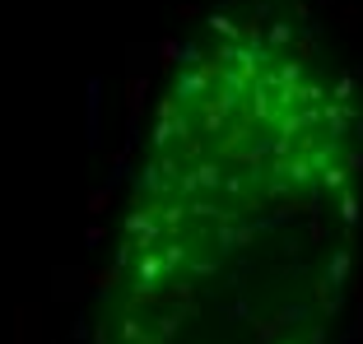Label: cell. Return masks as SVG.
<instances>
[{"label":"cell","mask_w":363,"mask_h":344,"mask_svg":"<svg viewBox=\"0 0 363 344\" xmlns=\"http://www.w3.org/2000/svg\"><path fill=\"white\" fill-rule=\"evenodd\" d=\"M312 172H317V163H312L308 154H294V159H270V177H289L298 191L312 182Z\"/></svg>","instance_id":"277c9868"},{"label":"cell","mask_w":363,"mask_h":344,"mask_svg":"<svg viewBox=\"0 0 363 344\" xmlns=\"http://www.w3.org/2000/svg\"><path fill=\"white\" fill-rule=\"evenodd\" d=\"M345 168H350V172H359V177H363V149H345Z\"/></svg>","instance_id":"4316f807"},{"label":"cell","mask_w":363,"mask_h":344,"mask_svg":"<svg viewBox=\"0 0 363 344\" xmlns=\"http://www.w3.org/2000/svg\"><path fill=\"white\" fill-rule=\"evenodd\" d=\"M154 61H159L163 70H177V61H182V38H159V42H154Z\"/></svg>","instance_id":"5bb4252c"},{"label":"cell","mask_w":363,"mask_h":344,"mask_svg":"<svg viewBox=\"0 0 363 344\" xmlns=\"http://www.w3.org/2000/svg\"><path fill=\"white\" fill-rule=\"evenodd\" d=\"M228 5H238V0H214V10H228Z\"/></svg>","instance_id":"f1b7e54d"},{"label":"cell","mask_w":363,"mask_h":344,"mask_svg":"<svg viewBox=\"0 0 363 344\" xmlns=\"http://www.w3.org/2000/svg\"><path fill=\"white\" fill-rule=\"evenodd\" d=\"M121 340L126 344H150V335H145V326H140L135 316H121Z\"/></svg>","instance_id":"d6986e66"},{"label":"cell","mask_w":363,"mask_h":344,"mask_svg":"<svg viewBox=\"0 0 363 344\" xmlns=\"http://www.w3.org/2000/svg\"><path fill=\"white\" fill-rule=\"evenodd\" d=\"M103 242H107V228H103V224L94 219V224L84 228V247H103Z\"/></svg>","instance_id":"484cf974"},{"label":"cell","mask_w":363,"mask_h":344,"mask_svg":"<svg viewBox=\"0 0 363 344\" xmlns=\"http://www.w3.org/2000/svg\"><path fill=\"white\" fill-rule=\"evenodd\" d=\"M321 280L331 284L335 293H345V280H350V247H335L331 251V260H326V275Z\"/></svg>","instance_id":"30bf717a"},{"label":"cell","mask_w":363,"mask_h":344,"mask_svg":"<svg viewBox=\"0 0 363 344\" xmlns=\"http://www.w3.org/2000/svg\"><path fill=\"white\" fill-rule=\"evenodd\" d=\"M107 210H112V186L103 182V186H94V191L84 195V214H89V219H103Z\"/></svg>","instance_id":"4fadbf2b"},{"label":"cell","mask_w":363,"mask_h":344,"mask_svg":"<svg viewBox=\"0 0 363 344\" xmlns=\"http://www.w3.org/2000/svg\"><path fill=\"white\" fill-rule=\"evenodd\" d=\"M294 42H298V23H289V19L266 23V47H270V52H279V47H294Z\"/></svg>","instance_id":"8fae6325"},{"label":"cell","mask_w":363,"mask_h":344,"mask_svg":"<svg viewBox=\"0 0 363 344\" xmlns=\"http://www.w3.org/2000/svg\"><path fill=\"white\" fill-rule=\"evenodd\" d=\"M145 103H150V75H145L140 65H130V75H126V117L140 121L145 117Z\"/></svg>","instance_id":"5b68a950"},{"label":"cell","mask_w":363,"mask_h":344,"mask_svg":"<svg viewBox=\"0 0 363 344\" xmlns=\"http://www.w3.org/2000/svg\"><path fill=\"white\" fill-rule=\"evenodd\" d=\"M196 177H201V191H205V195H219V191H224L228 168H224L219 159H201V163H196Z\"/></svg>","instance_id":"9c48e42d"},{"label":"cell","mask_w":363,"mask_h":344,"mask_svg":"<svg viewBox=\"0 0 363 344\" xmlns=\"http://www.w3.org/2000/svg\"><path fill=\"white\" fill-rule=\"evenodd\" d=\"M284 331L279 321H257V344H275V335Z\"/></svg>","instance_id":"d4e9b609"},{"label":"cell","mask_w":363,"mask_h":344,"mask_svg":"<svg viewBox=\"0 0 363 344\" xmlns=\"http://www.w3.org/2000/svg\"><path fill=\"white\" fill-rule=\"evenodd\" d=\"M294 47H298V61H317V23H303Z\"/></svg>","instance_id":"ac0fdd59"},{"label":"cell","mask_w":363,"mask_h":344,"mask_svg":"<svg viewBox=\"0 0 363 344\" xmlns=\"http://www.w3.org/2000/svg\"><path fill=\"white\" fill-rule=\"evenodd\" d=\"M275 321H279V326H303V321H308V307H303V302H294V307H284Z\"/></svg>","instance_id":"7402d4cb"},{"label":"cell","mask_w":363,"mask_h":344,"mask_svg":"<svg viewBox=\"0 0 363 344\" xmlns=\"http://www.w3.org/2000/svg\"><path fill=\"white\" fill-rule=\"evenodd\" d=\"M359 88H363V84H359V75H340V79H335V93H331V98H335V103H350Z\"/></svg>","instance_id":"ffe728a7"},{"label":"cell","mask_w":363,"mask_h":344,"mask_svg":"<svg viewBox=\"0 0 363 344\" xmlns=\"http://www.w3.org/2000/svg\"><path fill=\"white\" fill-rule=\"evenodd\" d=\"M163 265H168V280H172V275H177V265H191V251H186L177 237H172L168 247H163Z\"/></svg>","instance_id":"e0dca14e"},{"label":"cell","mask_w":363,"mask_h":344,"mask_svg":"<svg viewBox=\"0 0 363 344\" xmlns=\"http://www.w3.org/2000/svg\"><path fill=\"white\" fill-rule=\"evenodd\" d=\"M177 321H182L177 312H172V316H159V331H154V335H159V340H168V335L177 331Z\"/></svg>","instance_id":"83f0119b"},{"label":"cell","mask_w":363,"mask_h":344,"mask_svg":"<svg viewBox=\"0 0 363 344\" xmlns=\"http://www.w3.org/2000/svg\"><path fill=\"white\" fill-rule=\"evenodd\" d=\"M242 117H247V126H257V121H270V117H279V108H275V93H270V88H261V84H252V93L242 98Z\"/></svg>","instance_id":"8992f818"},{"label":"cell","mask_w":363,"mask_h":344,"mask_svg":"<svg viewBox=\"0 0 363 344\" xmlns=\"http://www.w3.org/2000/svg\"><path fill=\"white\" fill-rule=\"evenodd\" d=\"M196 191H201V177H196V168H186V172L177 177V200H191Z\"/></svg>","instance_id":"44dd1931"},{"label":"cell","mask_w":363,"mask_h":344,"mask_svg":"<svg viewBox=\"0 0 363 344\" xmlns=\"http://www.w3.org/2000/svg\"><path fill=\"white\" fill-rule=\"evenodd\" d=\"M321 191H350V168L345 163H331V168H321Z\"/></svg>","instance_id":"9a60e30c"},{"label":"cell","mask_w":363,"mask_h":344,"mask_svg":"<svg viewBox=\"0 0 363 344\" xmlns=\"http://www.w3.org/2000/svg\"><path fill=\"white\" fill-rule=\"evenodd\" d=\"M191 275L210 280V275H219V260H214V256H191Z\"/></svg>","instance_id":"603a6c76"},{"label":"cell","mask_w":363,"mask_h":344,"mask_svg":"<svg viewBox=\"0 0 363 344\" xmlns=\"http://www.w3.org/2000/svg\"><path fill=\"white\" fill-rule=\"evenodd\" d=\"M84 280H89V284H94V289L107 298V293H117V284H121V270H117V265H107V270H94V275H84Z\"/></svg>","instance_id":"2e32d148"},{"label":"cell","mask_w":363,"mask_h":344,"mask_svg":"<svg viewBox=\"0 0 363 344\" xmlns=\"http://www.w3.org/2000/svg\"><path fill=\"white\" fill-rule=\"evenodd\" d=\"M28 307H19V312H14V344H28Z\"/></svg>","instance_id":"cb8c5ba5"},{"label":"cell","mask_w":363,"mask_h":344,"mask_svg":"<svg viewBox=\"0 0 363 344\" xmlns=\"http://www.w3.org/2000/svg\"><path fill=\"white\" fill-rule=\"evenodd\" d=\"M201 28H205V33H214L219 42H242V33H247L242 23H233V19H228V10H205Z\"/></svg>","instance_id":"ba28073f"},{"label":"cell","mask_w":363,"mask_h":344,"mask_svg":"<svg viewBox=\"0 0 363 344\" xmlns=\"http://www.w3.org/2000/svg\"><path fill=\"white\" fill-rule=\"evenodd\" d=\"M317 5H331V0H317Z\"/></svg>","instance_id":"4dcf8cb0"},{"label":"cell","mask_w":363,"mask_h":344,"mask_svg":"<svg viewBox=\"0 0 363 344\" xmlns=\"http://www.w3.org/2000/svg\"><path fill=\"white\" fill-rule=\"evenodd\" d=\"M335 214H340V233H345V242L354 237V228H359V219H363V200H359V191H340L335 195Z\"/></svg>","instance_id":"52a82bcc"},{"label":"cell","mask_w":363,"mask_h":344,"mask_svg":"<svg viewBox=\"0 0 363 344\" xmlns=\"http://www.w3.org/2000/svg\"><path fill=\"white\" fill-rule=\"evenodd\" d=\"M107 79L103 75H89L84 79V140L89 149H103V103H107Z\"/></svg>","instance_id":"7a4b0ae2"},{"label":"cell","mask_w":363,"mask_h":344,"mask_svg":"<svg viewBox=\"0 0 363 344\" xmlns=\"http://www.w3.org/2000/svg\"><path fill=\"white\" fill-rule=\"evenodd\" d=\"M242 108V93H233V88H214L210 98L201 103V135H219V130H228V121H233V112Z\"/></svg>","instance_id":"6da1fadb"},{"label":"cell","mask_w":363,"mask_h":344,"mask_svg":"<svg viewBox=\"0 0 363 344\" xmlns=\"http://www.w3.org/2000/svg\"><path fill=\"white\" fill-rule=\"evenodd\" d=\"M354 135H359V140H363V117H359V121H354Z\"/></svg>","instance_id":"f546056e"},{"label":"cell","mask_w":363,"mask_h":344,"mask_svg":"<svg viewBox=\"0 0 363 344\" xmlns=\"http://www.w3.org/2000/svg\"><path fill=\"white\" fill-rule=\"evenodd\" d=\"M130 172H135V168H130V149L121 144V149L112 154V159H107V186H117V182H130Z\"/></svg>","instance_id":"7c38bea8"},{"label":"cell","mask_w":363,"mask_h":344,"mask_svg":"<svg viewBox=\"0 0 363 344\" xmlns=\"http://www.w3.org/2000/svg\"><path fill=\"white\" fill-rule=\"evenodd\" d=\"M257 233L261 228L257 224H219V233H214V251H219V256H228V251H238V247H252V242H257Z\"/></svg>","instance_id":"3957f363"}]
</instances>
